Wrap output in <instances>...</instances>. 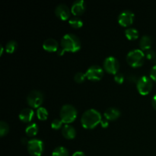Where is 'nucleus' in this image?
Masks as SVG:
<instances>
[{
  "label": "nucleus",
  "instance_id": "1",
  "mask_svg": "<svg viewBox=\"0 0 156 156\" xmlns=\"http://www.w3.org/2000/svg\"><path fill=\"white\" fill-rule=\"evenodd\" d=\"M102 120L101 114L98 110L91 108L85 111L81 117V123L85 129H93Z\"/></svg>",
  "mask_w": 156,
  "mask_h": 156
},
{
  "label": "nucleus",
  "instance_id": "2",
  "mask_svg": "<svg viewBox=\"0 0 156 156\" xmlns=\"http://www.w3.org/2000/svg\"><path fill=\"white\" fill-rule=\"evenodd\" d=\"M61 47L65 51L77 52L81 48V41L74 34H66L61 39Z\"/></svg>",
  "mask_w": 156,
  "mask_h": 156
},
{
  "label": "nucleus",
  "instance_id": "3",
  "mask_svg": "<svg viewBox=\"0 0 156 156\" xmlns=\"http://www.w3.org/2000/svg\"><path fill=\"white\" fill-rule=\"evenodd\" d=\"M126 59V62L130 66L137 68L143 65L146 59V55L140 49H133L128 52Z\"/></svg>",
  "mask_w": 156,
  "mask_h": 156
},
{
  "label": "nucleus",
  "instance_id": "4",
  "mask_svg": "<svg viewBox=\"0 0 156 156\" xmlns=\"http://www.w3.org/2000/svg\"><path fill=\"white\" fill-rule=\"evenodd\" d=\"M60 119L65 124H69L75 121L77 117V110L73 105L66 104L62 105L60 109Z\"/></svg>",
  "mask_w": 156,
  "mask_h": 156
},
{
  "label": "nucleus",
  "instance_id": "5",
  "mask_svg": "<svg viewBox=\"0 0 156 156\" xmlns=\"http://www.w3.org/2000/svg\"><path fill=\"white\" fill-rule=\"evenodd\" d=\"M152 87H153L152 80L149 76H143L138 79L136 82V88L139 93L142 95H146L149 94L152 91Z\"/></svg>",
  "mask_w": 156,
  "mask_h": 156
},
{
  "label": "nucleus",
  "instance_id": "6",
  "mask_svg": "<svg viewBox=\"0 0 156 156\" xmlns=\"http://www.w3.org/2000/svg\"><path fill=\"white\" fill-rule=\"evenodd\" d=\"M27 151L32 156H41L44 152V142L40 139H31L27 144Z\"/></svg>",
  "mask_w": 156,
  "mask_h": 156
},
{
  "label": "nucleus",
  "instance_id": "7",
  "mask_svg": "<svg viewBox=\"0 0 156 156\" xmlns=\"http://www.w3.org/2000/svg\"><path fill=\"white\" fill-rule=\"evenodd\" d=\"M44 101V94L38 90H33L28 94L27 97V101L29 106L33 108H38Z\"/></svg>",
  "mask_w": 156,
  "mask_h": 156
},
{
  "label": "nucleus",
  "instance_id": "8",
  "mask_svg": "<svg viewBox=\"0 0 156 156\" xmlns=\"http://www.w3.org/2000/svg\"><path fill=\"white\" fill-rule=\"evenodd\" d=\"M104 69L105 71L111 74L115 75L118 73L120 69V63L117 59L114 56H108L104 61Z\"/></svg>",
  "mask_w": 156,
  "mask_h": 156
},
{
  "label": "nucleus",
  "instance_id": "9",
  "mask_svg": "<svg viewBox=\"0 0 156 156\" xmlns=\"http://www.w3.org/2000/svg\"><path fill=\"white\" fill-rule=\"evenodd\" d=\"M86 78L91 81H99L103 78L104 69L98 65L91 66L85 72Z\"/></svg>",
  "mask_w": 156,
  "mask_h": 156
},
{
  "label": "nucleus",
  "instance_id": "10",
  "mask_svg": "<svg viewBox=\"0 0 156 156\" xmlns=\"http://www.w3.org/2000/svg\"><path fill=\"white\" fill-rule=\"evenodd\" d=\"M134 15L133 12L130 10H124L120 12L118 16V22L119 24L123 27H127V26L131 25L134 21Z\"/></svg>",
  "mask_w": 156,
  "mask_h": 156
},
{
  "label": "nucleus",
  "instance_id": "11",
  "mask_svg": "<svg viewBox=\"0 0 156 156\" xmlns=\"http://www.w3.org/2000/svg\"><path fill=\"white\" fill-rule=\"evenodd\" d=\"M55 14L59 19L66 21L69 18L71 9L66 4H59L55 9Z\"/></svg>",
  "mask_w": 156,
  "mask_h": 156
},
{
  "label": "nucleus",
  "instance_id": "12",
  "mask_svg": "<svg viewBox=\"0 0 156 156\" xmlns=\"http://www.w3.org/2000/svg\"><path fill=\"white\" fill-rule=\"evenodd\" d=\"M85 10V2L84 0H76L71 6V12L75 16H79Z\"/></svg>",
  "mask_w": 156,
  "mask_h": 156
},
{
  "label": "nucleus",
  "instance_id": "13",
  "mask_svg": "<svg viewBox=\"0 0 156 156\" xmlns=\"http://www.w3.org/2000/svg\"><path fill=\"white\" fill-rule=\"evenodd\" d=\"M43 48L48 52L57 51L59 49V44L57 41L53 38H47L43 43Z\"/></svg>",
  "mask_w": 156,
  "mask_h": 156
},
{
  "label": "nucleus",
  "instance_id": "14",
  "mask_svg": "<svg viewBox=\"0 0 156 156\" xmlns=\"http://www.w3.org/2000/svg\"><path fill=\"white\" fill-rule=\"evenodd\" d=\"M34 116V111L31 108H24L19 113V118L21 121L24 123L30 122Z\"/></svg>",
  "mask_w": 156,
  "mask_h": 156
},
{
  "label": "nucleus",
  "instance_id": "15",
  "mask_svg": "<svg viewBox=\"0 0 156 156\" xmlns=\"http://www.w3.org/2000/svg\"><path fill=\"white\" fill-rule=\"evenodd\" d=\"M120 116V111L116 108H108L104 112V117L108 120H115Z\"/></svg>",
  "mask_w": 156,
  "mask_h": 156
},
{
  "label": "nucleus",
  "instance_id": "16",
  "mask_svg": "<svg viewBox=\"0 0 156 156\" xmlns=\"http://www.w3.org/2000/svg\"><path fill=\"white\" fill-rule=\"evenodd\" d=\"M62 134L66 139L73 140L76 136V130L72 125L65 124L62 128Z\"/></svg>",
  "mask_w": 156,
  "mask_h": 156
},
{
  "label": "nucleus",
  "instance_id": "17",
  "mask_svg": "<svg viewBox=\"0 0 156 156\" xmlns=\"http://www.w3.org/2000/svg\"><path fill=\"white\" fill-rule=\"evenodd\" d=\"M152 46V39L149 35H143L140 41V47L143 50H150Z\"/></svg>",
  "mask_w": 156,
  "mask_h": 156
},
{
  "label": "nucleus",
  "instance_id": "18",
  "mask_svg": "<svg viewBox=\"0 0 156 156\" xmlns=\"http://www.w3.org/2000/svg\"><path fill=\"white\" fill-rule=\"evenodd\" d=\"M125 35L129 41H134L139 37V31L134 27H128L125 30Z\"/></svg>",
  "mask_w": 156,
  "mask_h": 156
},
{
  "label": "nucleus",
  "instance_id": "19",
  "mask_svg": "<svg viewBox=\"0 0 156 156\" xmlns=\"http://www.w3.org/2000/svg\"><path fill=\"white\" fill-rule=\"evenodd\" d=\"M69 24L73 28L78 29L82 27V25H83V21H82V20L79 17L75 16L69 18Z\"/></svg>",
  "mask_w": 156,
  "mask_h": 156
},
{
  "label": "nucleus",
  "instance_id": "20",
  "mask_svg": "<svg viewBox=\"0 0 156 156\" xmlns=\"http://www.w3.org/2000/svg\"><path fill=\"white\" fill-rule=\"evenodd\" d=\"M25 133L29 136H34L38 133V125L35 123H30L26 127Z\"/></svg>",
  "mask_w": 156,
  "mask_h": 156
},
{
  "label": "nucleus",
  "instance_id": "21",
  "mask_svg": "<svg viewBox=\"0 0 156 156\" xmlns=\"http://www.w3.org/2000/svg\"><path fill=\"white\" fill-rule=\"evenodd\" d=\"M52 156H69V152L64 146H57L52 152Z\"/></svg>",
  "mask_w": 156,
  "mask_h": 156
},
{
  "label": "nucleus",
  "instance_id": "22",
  "mask_svg": "<svg viewBox=\"0 0 156 156\" xmlns=\"http://www.w3.org/2000/svg\"><path fill=\"white\" fill-rule=\"evenodd\" d=\"M37 116L41 120H46L48 117V111L44 107H40L37 110Z\"/></svg>",
  "mask_w": 156,
  "mask_h": 156
},
{
  "label": "nucleus",
  "instance_id": "23",
  "mask_svg": "<svg viewBox=\"0 0 156 156\" xmlns=\"http://www.w3.org/2000/svg\"><path fill=\"white\" fill-rule=\"evenodd\" d=\"M17 47H18V44H17L16 41H14V40L9 41L5 45L6 52L9 53H14L15 51V50H16Z\"/></svg>",
  "mask_w": 156,
  "mask_h": 156
},
{
  "label": "nucleus",
  "instance_id": "24",
  "mask_svg": "<svg viewBox=\"0 0 156 156\" xmlns=\"http://www.w3.org/2000/svg\"><path fill=\"white\" fill-rule=\"evenodd\" d=\"M9 131V126L6 122L2 120L0 122V136L2 137L7 135Z\"/></svg>",
  "mask_w": 156,
  "mask_h": 156
},
{
  "label": "nucleus",
  "instance_id": "25",
  "mask_svg": "<svg viewBox=\"0 0 156 156\" xmlns=\"http://www.w3.org/2000/svg\"><path fill=\"white\" fill-rule=\"evenodd\" d=\"M86 76H85V73H82V72H78L75 74L74 76V80L76 81L77 83H82L85 81Z\"/></svg>",
  "mask_w": 156,
  "mask_h": 156
},
{
  "label": "nucleus",
  "instance_id": "26",
  "mask_svg": "<svg viewBox=\"0 0 156 156\" xmlns=\"http://www.w3.org/2000/svg\"><path fill=\"white\" fill-rule=\"evenodd\" d=\"M62 123L63 122L62 121L61 119L56 118L51 122V127L53 129H59L62 126Z\"/></svg>",
  "mask_w": 156,
  "mask_h": 156
},
{
  "label": "nucleus",
  "instance_id": "27",
  "mask_svg": "<svg viewBox=\"0 0 156 156\" xmlns=\"http://www.w3.org/2000/svg\"><path fill=\"white\" fill-rule=\"evenodd\" d=\"M114 81H115L118 84H122L123 82H124V75L122 73H117V74L114 75Z\"/></svg>",
  "mask_w": 156,
  "mask_h": 156
},
{
  "label": "nucleus",
  "instance_id": "28",
  "mask_svg": "<svg viewBox=\"0 0 156 156\" xmlns=\"http://www.w3.org/2000/svg\"><path fill=\"white\" fill-rule=\"evenodd\" d=\"M145 55H146V57L149 60H152V59H155L156 57V53L153 50L150 49L149 50H146V52L145 53Z\"/></svg>",
  "mask_w": 156,
  "mask_h": 156
},
{
  "label": "nucleus",
  "instance_id": "29",
  "mask_svg": "<svg viewBox=\"0 0 156 156\" xmlns=\"http://www.w3.org/2000/svg\"><path fill=\"white\" fill-rule=\"evenodd\" d=\"M149 75H150V78L152 79V80L156 82V64L151 69Z\"/></svg>",
  "mask_w": 156,
  "mask_h": 156
},
{
  "label": "nucleus",
  "instance_id": "30",
  "mask_svg": "<svg viewBox=\"0 0 156 156\" xmlns=\"http://www.w3.org/2000/svg\"><path fill=\"white\" fill-rule=\"evenodd\" d=\"M108 121H109V120H107L106 118L102 119L101 121V123H100L101 126L103 128H107L108 126V125H109V122Z\"/></svg>",
  "mask_w": 156,
  "mask_h": 156
},
{
  "label": "nucleus",
  "instance_id": "31",
  "mask_svg": "<svg viewBox=\"0 0 156 156\" xmlns=\"http://www.w3.org/2000/svg\"><path fill=\"white\" fill-rule=\"evenodd\" d=\"M128 81L130 82H137V81H138V79L136 78V76H133V75H130V76H128Z\"/></svg>",
  "mask_w": 156,
  "mask_h": 156
},
{
  "label": "nucleus",
  "instance_id": "32",
  "mask_svg": "<svg viewBox=\"0 0 156 156\" xmlns=\"http://www.w3.org/2000/svg\"><path fill=\"white\" fill-rule=\"evenodd\" d=\"M72 156H86V155H85V154L83 152H82V151H76V152H74V154H73Z\"/></svg>",
  "mask_w": 156,
  "mask_h": 156
},
{
  "label": "nucleus",
  "instance_id": "33",
  "mask_svg": "<svg viewBox=\"0 0 156 156\" xmlns=\"http://www.w3.org/2000/svg\"><path fill=\"white\" fill-rule=\"evenodd\" d=\"M152 107H153V108L156 110V94L153 96V98H152Z\"/></svg>",
  "mask_w": 156,
  "mask_h": 156
},
{
  "label": "nucleus",
  "instance_id": "34",
  "mask_svg": "<svg viewBox=\"0 0 156 156\" xmlns=\"http://www.w3.org/2000/svg\"><path fill=\"white\" fill-rule=\"evenodd\" d=\"M57 53H58V55H59V56H62V55H63V53H65V50H63V49L62 48V47H61V48H59L58 49V50L57 51Z\"/></svg>",
  "mask_w": 156,
  "mask_h": 156
},
{
  "label": "nucleus",
  "instance_id": "35",
  "mask_svg": "<svg viewBox=\"0 0 156 156\" xmlns=\"http://www.w3.org/2000/svg\"><path fill=\"white\" fill-rule=\"evenodd\" d=\"M21 140H22L21 142H22L23 144H24V143H27H27H28V141H27V140L26 138H22V139H21Z\"/></svg>",
  "mask_w": 156,
  "mask_h": 156
},
{
  "label": "nucleus",
  "instance_id": "36",
  "mask_svg": "<svg viewBox=\"0 0 156 156\" xmlns=\"http://www.w3.org/2000/svg\"><path fill=\"white\" fill-rule=\"evenodd\" d=\"M0 48H1V52H0V55H2L3 50H4V47H3L2 45L0 46Z\"/></svg>",
  "mask_w": 156,
  "mask_h": 156
},
{
  "label": "nucleus",
  "instance_id": "37",
  "mask_svg": "<svg viewBox=\"0 0 156 156\" xmlns=\"http://www.w3.org/2000/svg\"><path fill=\"white\" fill-rule=\"evenodd\" d=\"M155 62H156V57H155Z\"/></svg>",
  "mask_w": 156,
  "mask_h": 156
}]
</instances>
